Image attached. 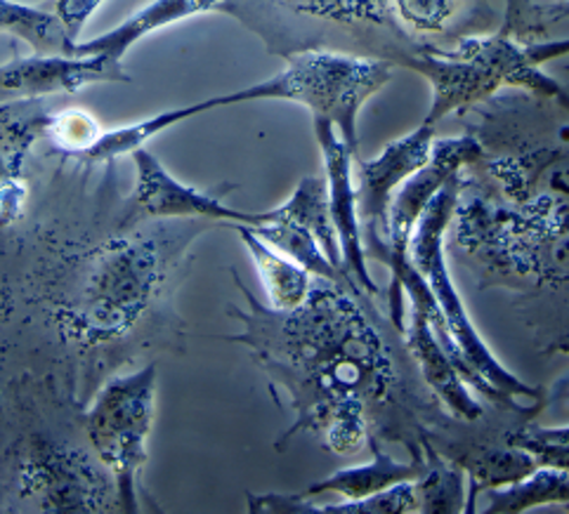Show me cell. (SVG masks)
<instances>
[{"mask_svg": "<svg viewBox=\"0 0 569 514\" xmlns=\"http://www.w3.org/2000/svg\"><path fill=\"white\" fill-rule=\"evenodd\" d=\"M567 71H569V67H567Z\"/></svg>", "mask_w": 569, "mask_h": 514, "instance_id": "1f68e13d", "label": "cell"}, {"mask_svg": "<svg viewBox=\"0 0 569 514\" xmlns=\"http://www.w3.org/2000/svg\"><path fill=\"white\" fill-rule=\"evenodd\" d=\"M132 161H136V192H132V203L136 211L147 218H201L211 222H227V224H258L260 213H243L237 208L222 203L220 194L199 192V189L182 184L176 180L161 161L147 151L144 147L132 151Z\"/></svg>", "mask_w": 569, "mask_h": 514, "instance_id": "4fadbf2b", "label": "cell"}, {"mask_svg": "<svg viewBox=\"0 0 569 514\" xmlns=\"http://www.w3.org/2000/svg\"><path fill=\"white\" fill-rule=\"evenodd\" d=\"M283 208H287L289 213H293L302 224H308V230L317 236L325 255L333 262V266H338L340 272L348 274L343 266V253H340V243L331 222V213H329L327 180L315 178V175L302 178L293 189L289 201L283 203Z\"/></svg>", "mask_w": 569, "mask_h": 514, "instance_id": "d4e9b609", "label": "cell"}, {"mask_svg": "<svg viewBox=\"0 0 569 514\" xmlns=\"http://www.w3.org/2000/svg\"><path fill=\"white\" fill-rule=\"evenodd\" d=\"M224 12L281 57L325 48L405 67L428 46L400 27L390 0H227Z\"/></svg>", "mask_w": 569, "mask_h": 514, "instance_id": "5b68a950", "label": "cell"}, {"mask_svg": "<svg viewBox=\"0 0 569 514\" xmlns=\"http://www.w3.org/2000/svg\"><path fill=\"white\" fill-rule=\"evenodd\" d=\"M232 274L249 308L230 304V316L243 329L227 340L249 350L272 385L287 390L296 413L293 425L279 436V451L296 434L312 432L336 455L386 440L405 444L411 458H426L432 423L453 415L416 390L419 383L378 326L367 293L312 276L308 300L279 312Z\"/></svg>", "mask_w": 569, "mask_h": 514, "instance_id": "6da1fadb", "label": "cell"}, {"mask_svg": "<svg viewBox=\"0 0 569 514\" xmlns=\"http://www.w3.org/2000/svg\"><path fill=\"white\" fill-rule=\"evenodd\" d=\"M239 234L241 243L249 251L256 270L260 274L262 289L268 293V304L272 310L289 312L300 308L308 300L312 274L302 270L293 260L283 258L279 251H274L270 243H264L249 224H230Z\"/></svg>", "mask_w": 569, "mask_h": 514, "instance_id": "44dd1931", "label": "cell"}, {"mask_svg": "<svg viewBox=\"0 0 569 514\" xmlns=\"http://www.w3.org/2000/svg\"><path fill=\"white\" fill-rule=\"evenodd\" d=\"M565 54H569V38L522 43L501 31L470 33L457 38L451 48L428 43L405 69L421 73L430 83L432 102L423 123L438 125L451 113L459 117L503 88H518L569 104V90L541 71L546 62Z\"/></svg>", "mask_w": 569, "mask_h": 514, "instance_id": "277c9868", "label": "cell"}, {"mask_svg": "<svg viewBox=\"0 0 569 514\" xmlns=\"http://www.w3.org/2000/svg\"><path fill=\"white\" fill-rule=\"evenodd\" d=\"M312 123L317 144L321 149V159H325L329 213L340 243V253H343V266L359 291L367 293L369 298H378L381 295V289H378V283L369 274L362 224H359L357 211V189L352 178L355 151L340 140L331 121L312 119Z\"/></svg>", "mask_w": 569, "mask_h": 514, "instance_id": "8fae6325", "label": "cell"}, {"mask_svg": "<svg viewBox=\"0 0 569 514\" xmlns=\"http://www.w3.org/2000/svg\"><path fill=\"white\" fill-rule=\"evenodd\" d=\"M459 117L482 144L463 182L518 213L569 224V104L510 88Z\"/></svg>", "mask_w": 569, "mask_h": 514, "instance_id": "7a4b0ae2", "label": "cell"}, {"mask_svg": "<svg viewBox=\"0 0 569 514\" xmlns=\"http://www.w3.org/2000/svg\"><path fill=\"white\" fill-rule=\"evenodd\" d=\"M251 230L264 243H270L272 249L279 251L283 258H289L296 264H300L308 274H312L317 279L346 283V285H350V289H357V285L348 279V274L340 272L338 266H333V262L325 255L317 236L308 230V224H302L283 205L274 208V211L260 213V222L253 224Z\"/></svg>", "mask_w": 569, "mask_h": 514, "instance_id": "ffe728a7", "label": "cell"}, {"mask_svg": "<svg viewBox=\"0 0 569 514\" xmlns=\"http://www.w3.org/2000/svg\"><path fill=\"white\" fill-rule=\"evenodd\" d=\"M121 60L107 54H33L0 67V104L79 92L94 83H130Z\"/></svg>", "mask_w": 569, "mask_h": 514, "instance_id": "7c38bea8", "label": "cell"}, {"mask_svg": "<svg viewBox=\"0 0 569 514\" xmlns=\"http://www.w3.org/2000/svg\"><path fill=\"white\" fill-rule=\"evenodd\" d=\"M551 350H556V352H567V354H569V337H562L560 342H556V345H553Z\"/></svg>", "mask_w": 569, "mask_h": 514, "instance_id": "f546056e", "label": "cell"}, {"mask_svg": "<svg viewBox=\"0 0 569 514\" xmlns=\"http://www.w3.org/2000/svg\"><path fill=\"white\" fill-rule=\"evenodd\" d=\"M373 453V461L367 465H355L343 467L333 472L331 477L319 480L302 488L298 496L300 498H319L321 493H336L338 498L357 501V498H369L373 493H381L400 482H416L426 470V458H411L409 463L395 461L388 455L381 444L369 446Z\"/></svg>", "mask_w": 569, "mask_h": 514, "instance_id": "e0dca14e", "label": "cell"}, {"mask_svg": "<svg viewBox=\"0 0 569 514\" xmlns=\"http://www.w3.org/2000/svg\"><path fill=\"white\" fill-rule=\"evenodd\" d=\"M194 117H199L194 104L161 111V113H157V117L144 119L140 123L102 132V135L94 140L81 157H86L88 161H113L119 157L132 154V151L144 147V142L151 140L154 135H159V132L173 128V125H178L187 119H194Z\"/></svg>", "mask_w": 569, "mask_h": 514, "instance_id": "484cf974", "label": "cell"}, {"mask_svg": "<svg viewBox=\"0 0 569 514\" xmlns=\"http://www.w3.org/2000/svg\"><path fill=\"white\" fill-rule=\"evenodd\" d=\"M461 192V173L447 180V184L432 196L423 215L413 226L409 241V260L426 279L428 289L438 302L447 331L457 347V366L470 390L487 396L489 402L510 411V413H537L535 409H522L516 404V396L535 399L543 404L546 392L539 387H529L518 375L510 373L501 361L489 352L485 340L472 326L466 304L449 276V266L445 258V241L449 232V222L457 208Z\"/></svg>", "mask_w": 569, "mask_h": 514, "instance_id": "8992f818", "label": "cell"}, {"mask_svg": "<svg viewBox=\"0 0 569 514\" xmlns=\"http://www.w3.org/2000/svg\"><path fill=\"white\" fill-rule=\"evenodd\" d=\"M548 22H560L556 10L543 8L535 0H506V14L499 31L522 43H535L541 41Z\"/></svg>", "mask_w": 569, "mask_h": 514, "instance_id": "4316f807", "label": "cell"}, {"mask_svg": "<svg viewBox=\"0 0 569 514\" xmlns=\"http://www.w3.org/2000/svg\"><path fill=\"white\" fill-rule=\"evenodd\" d=\"M435 138H438L435 125L421 123L409 135L390 142L376 159L365 161L362 157H355L352 178L367 260H378L388 266V211L392 196L416 170L426 165Z\"/></svg>", "mask_w": 569, "mask_h": 514, "instance_id": "9c48e42d", "label": "cell"}, {"mask_svg": "<svg viewBox=\"0 0 569 514\" xmlns=\"http://www.w3.org/2000/svg\"><path fill=\"white\" fill-rule=\"evenodd\" d=\"M392 69L390 62L376 60V57L325 48L300 50L287 54V67L272 79L230 94H218L194 107L199 113H206L258 100L298 102L310 109L312 119L331 121L340 140L359 157V111L369 98L390 83Z\"/></svg>", "mask_w": 569, "mask_h": 514, "instance_id": "52a82bcc", "label": "cell"}, {"mask_svg": "<svg viewBox=\"0 0 569 514\" xmlns=\"http://www.w3.org/2000/svg\"><path fill=\"white\" fill-rule=\"evenodd\" d=\"M426 470L413 482L419 512L426 514H457L468 507V480L466 472L449 463L445 455L432 449L430 442L423 444Z\"/></svg>", "mask_w": 569, "mask_h": 514, "instance_id": "cb8c5ba5", "label": "cell"}, {"mask_svg": "<svg viewBox=\"0 0 569 514\" xmlns=\"http://www.w3.org/2000/svg\"><path fill=\"white\" fill-rule=\"evenodd\" d=\"M395 19L416 41L430 43L435 36L459 38L457 29L482 31L495 12L487 0H390Z\"/></svg>", "mask_w": 569, "mask_h": 514, "instance_id": "d6986e66", "label": "cell"}, {"mask_svg": "<svg viewBox=\"0 0 569 514\" xmlns=\"http://www.w3.org/2000/svg\"><path fill=\"white\" fill-rule=\"evenodd\" d=\"M0 31H8L33 48L36 54H76V43L62 19L48 8H31L0 0Z\"/></svg>", "mask_w": 569, "mask_h": 514, "instance_id": "603a6c76", "label": "cell"}, {"mask_svg": "<svg viewBox=\"0 0 569 514\" xmlns=\"http://www.w3.org/2000/svg\"><path fill=\"white\" fill-rule=\"evenodd\" d=\"M482 157V144L472 132H463L459 138H435L430 159L423 168L416 170V173L397 189L392 196L390 211H388V245H390V281L405 270L409 262V241L413 234V226L423 215L432 196L440 192V189L459 175L463 168L472 165Z\"/></svg>", "mask_w": 569, "mask_h": 514, "instance_id": "30bf717a", "label": "cell"}, {"mask_svg": "<svg viewBox=\"0 0 569 514\" xmlns=\"http://www.w3.org/2000/svg\"><path fill=\"white\" fill-rule=\"evenodd\" d=\"M50 132L57 147L71 151V154H83V151L102 135L98 130V123H94L86 111L60 113V117L52 119Z\"/></svg>", "mask_w": 569, "mask_h": 514, "instance_id": "83f0119b", "label": "cell"}, {"mask_svg": "<svg viewBox=\"0 0 569 514\" xmlns=\"http://www.w3.org/2000/svg\"><path fill=\"white\" fill-rule=\"evenodd\" d=\"M249 512L262 514H413L419 512V498H416L413 482H400L369 498L336 503H317L315 498H300L298 493H260L249 496Z\"/></svg>", "mask_w": 569, "mask_h": 514, "instance_id": "ac0fdd59", "label": "cell"}, {"mask_svg": "<svg viewBox=\"0 0 569 514\" xmlns=\"http://www.w3.org/2000/svg\"><path fill=\"white\" fill-rule=\"evenodd\" d=\"M157 366L111 377L86 413V434L109 470L123 512H138V482L149 461L147 440L154 427Z\"/></svg>", "mask_w": 569, "mask_h": 514, "instance_id": "ba28073f", "label": "cell"}, {"mask_svg": "<svg viewBox=\"0 0 569 514\" xmlns=\"http://www.w3.org/2000/svg\"><path fill=\"white\" fill-rule=\"evenodd\" d=\"M485 514H522L546 505H560L569 512V470L539 465L516 484L489 488Z\"/></svg>", "mask_w": 569, "mask_h": 514, "instance_id": "7402d4cb", "label": "cell"}, {"mask_svg": "<svg viewBox=\"0 0 569 514\" xmlns=\"http://www.w3.org/2000/svg\"><path fill=\"white\" fill-rule=\"evenodd\" d=\"M440 455L466 472L468 480V507L466 512H476V498L489 488H501L516 484L529 472L539 467L537 458L527 449L516 444H451Z\"/></svg>", "mask_w": 569, "mask_h": 514, "instance_id": "9a60e30c", "label": "cell"}, {"mask_svg": "<svg viewBox=\"0 0 569 514\" xmlns=\"http://www.w3.org/2000/svg\"><path fill=\"white\" fill-rule=\"evenodd\" d=\"M449 230L482 276L480 289L569 293V224L518 213L461 178Z\"/></svg>", "mask_w": 569, "mask_h": 514, "instance_id": "3957f363", "label": "cell"}, {"mask_svg": "<svg viewBox=\"0 0 569 514\" xmlns=\"http://www.w3.org/2000/svg\"><path fill=\"white\" fill-rule=\"evenodd\" d=\"M402 340L416 371H419L423 380V385L430 390L435 399H438L442 409L463 423L480 421L485 413L482 404L478 402L476 394L470 392L449 352L440 345V340L435 335L423 312L413 308L407 310Z\"/></svg>", "mask_w": 569, "mask_h": 514, "instance_id": "5bb4252c", "label": "cell"}, {"mask_svg": "<svg viewBox=\"0 0 569 514\" xmlns=\"http://www.w3.org/2000/svg\"><path fill=\"white\" fill-rule=\"evenodd\" d=\"M102 3L104 0H48L46 8L60 17L69 36L73 38V41H79L86 22Z\"/></svg>", "mask_w": 569, "mask_h": 514, "instance_id": "f1b7e54d", "label": "cell"}, {"mask_svg": "<svg viewBox=\"0 0 569 514\" xmlns=\"http://www.w3.org/2000/svg\"><path fill=\"white\" fill-rule=\"evenodd\" d=\"M558 8H562L567 12V17H569V0H558Z\"/></svg>", "mask_w": 569, "mask_h": 514, "instance_id": "4dcf8cb0", "label": "cell"}, {"mask_svg": "<svg viewBox=\"0 0 569 514\" xmlns=\"http://www.w3.org/2000/svg\"><path fill=\"white\" fill-rule=\"evenodd\" d=\"M227 0H151L149 6L130 14L126 22L111 29L92 41L76 43V57L107 54L113 60H123L126 52L142 41L144 36L178 24L182 19L206 14V12H224Z\"/></svg>", "mask_w": 569, "mask_h": 514, "instance_id": "2e32d148", "label": "cell"}]
</instances>
